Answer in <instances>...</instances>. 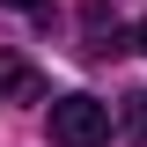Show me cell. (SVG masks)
<instances>
[{
  "mask_svg": "<svg viewBox=\"0 0 147 147\" xmlns=\"http://www.w3.org/2000/svg\"><path fill=\"white\" fill-rule=\"evenodd\" d=\"M125 132L147 147V88H140V96H125Z\"/></svg>",
  "mask_w": 147,
  "mask_h": 147,
  "instance_id": "4",
  "label": "cell"
},
{
  "mask_svg": "<svg viewBox=\"0 0 147 147\" xmlns=\"http://www.w3.org/2000/svg\"><path fill=\"white\" fill-rule=\"evenodd\" d=\"M81 52H88V59H118V52H132V30L110 15V0H88V7H81Z\"/></svg>",
  "mask_w": 147,
  "mask_h": 147,
  "instance_id": "2",
  "label": "cell"
},
{
  "mask_svg": "<svg viewBox=\"0 0 147 147\" xmlns=\"http://www.w3.org/2000/svg\"><path fill=\"white\" fill-rule=\"evenodd\" d=\"M52 147H110V103L103 96H59L52 103Z\"/></svg>",
  "mask_w": 147,
  "mask_h": 147,
  "instance_id": "1",
  "label": "cell"
},
{
  "mask_svg": "<svg viewBox=\"0 0 147 147\" xmlns=\"http://www.w3.org/2000/svg\"><path fill=\"white\" fill-rule=\"evenodd\" d=\"M0 7H37V0H0Z\"/></svg>",
  "mask_w": 147,
  "mask_h": 147,
  "instance_id": "6",
  "label": "cell"
},
{
  "mask_svg": "<svg viewBox=\"0 0 147 147\" xmlns=\"http://www.w3.org/2000/svg\"><path fill=\"white\" fill-rule=\"evenodd\" d=\"M132 52H147V22H140V30H132Z\"/></svg>",
  "mask_w": 147,
  "mask_h": 147,
  "instance_id": "5",
  "label": "cell"
},
{
  "mask_svg": "<svg viewBox=\"0 0 147 147\" xmlns=\"http://www.w3.org/2000/svg\"><path fill=\"white\" fill-rule=\"evenodd\" d=\"M44 96L52 88H44V74H37L30 59L22 52H0V103H44Z\"/></svg>",
  "mask_w": 147,
  "mask_h": 147,
  "instance_id": "3",
  "label": "cell"
}]
</instances>
